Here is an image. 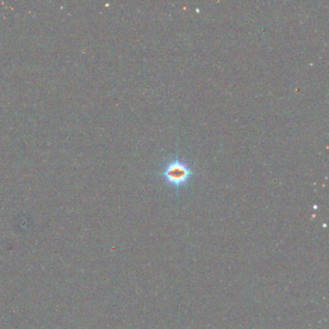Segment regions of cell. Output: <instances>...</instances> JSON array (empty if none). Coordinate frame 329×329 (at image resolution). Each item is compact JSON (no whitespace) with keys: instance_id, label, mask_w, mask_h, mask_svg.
Wrapping results in <instances>:
<instances>
[{"instance_id":"cell-1","label":"cell","mask_w":329,"mask_h":329,"mask_svg":"<svg viewBox=\"0 0 329 329\" xmlns=\"http://www.w3.org/2000/svg\"><path fill=\"white\" fill-rule=\"evenodd\" d=\"M192 174L190 166L179 158L172 159L161 172V176L166 183L175 187L186 185Z\"/></svg>"}]
</instances>
